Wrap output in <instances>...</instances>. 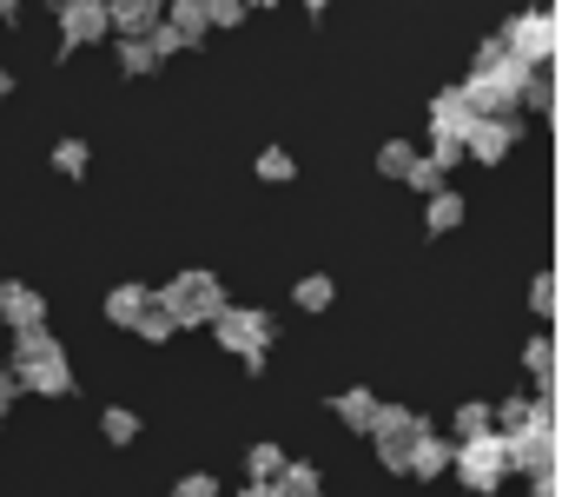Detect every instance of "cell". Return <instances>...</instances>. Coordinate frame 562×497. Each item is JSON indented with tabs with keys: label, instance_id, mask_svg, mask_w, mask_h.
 Segmentation results:
<instances>
[{
	"label": "cell",
	"instance_id": "1",
	"mask_svg": "<svg viewBox=\"0 0 562 497\" xmlns=\"http://www.w3.org/2000/svg\"><path fill=\"white\" fill-rule=\"evenodd\" d=\"M153 306L172 319V332H186V325H212L232 299H225V286H218V273H205V266H192V273H172L159 292H153Z\"/></svg>",
	"mask_w": 562,
	"mask_h": 497
},
{
	"label": "cell",
	"instance_id": "2",
	"mask_svg": "<svg viewBox=\"0 0 562 497\" xmlns=\"http://www.w3.org/2000/svg\"><path fill=\"white\" fill-rule=\"evenodd\" d=\"M212 339H218V352H232L245 372H265V352H271V339H278V319L258 312V306H225V312L212 319Z\"/></svg>",
	"mask_w": 562,
	"mask_h": 497
},
{
	"label": "cell",
	"instance_id": "3",
	"mask_svg": "<svg viewBox=\"0 0 562 497\" xmlns=\"http://www.w3.org/2000/svg\"><path fill=\"white\" fill-rule=\"evenodd\" d=\"M496 41H503V54L522 60V67H555V14H549V8L509 14V27H503Z\"/></svg>",
	"mask_w": 562,
	"mask_h": 497
},
{
	"label": "cell",
	"instance_id": "4",
	"mask_svg": "<svg viewBox=\"0 0 562 497\" xmlns=\"http://www.w3.org/2000/svg\"><path fill=\"white\" fill-rule=\"evenodd\" d=\"M450 471L476 490V497H496V484L509 477V457H503V438L496 431H483V438H463V444H450Z\"/></svg>",
	"mask_w": 562,
	"mask_h": 497
},
{
	"label": "cell",
	"instance_id": "5",
	"mask_svg": "<svg viewBox=\"0 0 562 497\" xmlns=\"http://www.w3.org/2000/svg\"><path fill=\"white\" fill-rule=\"evenodd\" d=\"M54 21H60V54L100 47L106 41V0H60Z\"/></svg>",
	"mask_w": 562,
	"mask_h": 497
},
{
	"label": "cell",
	"instance_id": "6",
	"mask_svg": "<svg viewBox=\"0 0 562 497\" xmlns=\"http://www.w3.org/2000/svg\"><path fill=\"white\" fill-rule=\"evenodd\" d=\"M516 140H522V113H496V120H476V126L463 133V159H476V166H496L503 153H516Z\"/></svg>",
	"mask_w": 562,
	"mask_h": 497
},
{
	"label": "cell",
	"instance_id": "7",
	"mask_svg": "<svg viewBox=\"0 0 562 497\" xmlns=\"http://www.w3.org/2000/svg\"><path fill=\"white\" fill-rule=\"evenodd\" d=\"M159 0H113L106 8V41H153L159 34Z\"/></svg>",
	"mask_w": 562,
	"mask_h": 497
},
{
	"label": "cell",
	"instance_id": "8",
	"mask_svg": "<svg viewBox=\"0 0 562 497\" xmlns=\"http://www.w3.org/2000/svg\"><path fill=\"white\" fill-rule=\"evenodd\" d=\"M0 325H8V332L47 325V299H41L27 279H0Z\"/></svg>",
	"mask_w": 562,
	"mask_h": 497
},
{
	"label": "cell",
	"instance_id": "9",
	"mask_svg": "<svg viewBox=\"0 0 562 497\" xmlns=\"http://www.w3.org/2000/svg\"><path fill=\"white\" fill-rule=\"evenodd\" d=\"M470 126H476V113H470L463 87H437V100H430V140L463 146V133H470Z\"/></svg>",
	"mask_w": 562,
	"mask_h": 497
},
{
	"label": "cell",
	"instance_id": "10",
	"mask_svg": "<svg viewBox=\"0 0 562 497\" xmlns=\"http://www.w3.org/2000/svg\"><path fill=\"white\" fill-rule=\"evenodd\" d=\"M14 378H21V391H41V398H74V365H67V352H54V358L27 365V372H14Z\"/></svg>",
	"mask_w": 562,
	"mask_h": 497
},
{
	"label": "cell",
	"instance_id": "11",
	"mask_svg": "<svg viewBox=\"0 0 562 497\" xmlns=\"http://www.w3.org/2000/svg\"><path fill=\"white\" fill-rule=\"evenodd\" d=\"M159 27H166L179 47H199V41L212 34V27H205V0H172V8L159 14Z\"/></svg>",
	"mask_w": 562,
	"mask_h": 497
},
{
	"label": "cell",
	"instance_id": "12",
	"mask_svg": "<svg viewBox=\"0 0 562 497\" xmlns=\"http://www.w3.org/2000/svg\"><path fill=\"white\" fill-rule=\"evenodd\" d=\"M443 471H450V438L424 431V438L411 444V464H404V477H424V484H437Z\"/></svg>",
	"mask_w": 562,
	"mask_h": 497
},
{
	"label": "cell",
	"instance_id": "13",
	"mask_svg": "<svg viewBox=\"0 0 562 497\" xmlns=\"http://www.w3.org/2000/svg\"><path fill=\"white\" fill-rule=\"evenodd\" d=\"M522 372L536 378V391H542V405L555 398V339L549 332H536L529 345H522Z\"/></svg>",
	"mask_w": 562,
	"mask_h": 497
},
{
	"label": "cell",
	"instance_id": "14",
	"mask_svg": "<svg viewBox=\"0 0 562 497\" xmlns=\"http://www.w3.org/2000/svg\"><path fill=\"white\" fill-rule=\"evenodd\" d=\"M278 497H325V471L312 457H285V471H278Z\"/></svg>",
	"mask_w": 562,
	"mask_h": 497
},
{
	"label": "cell",
	"instance_id": "15",
	"mask_svg": "<svg viewBox=\"0 0 562 497\" xmlns=\"http://www.w3.org/2000/svg\"><path fill=\"white\" fill-rule=\"evenodd\" d=\"M331 418H338L345 431H364V438H371V418H378V398H371L364 385H351V391H338V405H331Z\"/></svg>",
	"mask_w": 562,
	"mask_h": 497
},
{
	"label": "cell",
	"instance_id": "16",
	"mask_svg": "<svg viewBox=\"0 0 562 497\" xmlns=\"http://www.w3.org/2000/svg\"><path fill=\"white\" fill-rule=\"evenodd\" d=\"M54 352H67L47 325H27V332H14V372H27V365H41V358H54Z\"/></svg>",
	"mask_w": 562,
	"mask_h": 497
},
{
	"label": "cell",
	"instance_id": "17",
	"mask_svg": "<svg viewBox=\"0 0 562 497\" xmlns=\"http://www.w3.org/2000/svg\"><path fill=\"white\" fill-rule=\"evenodd\" d=\"M522 107H529V113H542V120H555V74H549V67H536V74L522 80L516 113H522Z\"/></svg>",
	"mask_w": 562,
	"mask_h": 497
},
{
	"label": "cell",
	"instance_id": "18",
	"mask_svg": "<svg viewBox=\"0 0 562 497\" xmlns=\"http://www.w3.org/2000/svg\"><path fill=\"white\" fill-rule=\"evenodd\" d=\"M146 306H153V292H146V286H113V292H106V319H113L120 332H133V319H139Z\"/></svg>",
	"mask_w": 562,
	"mask_h": 497
},
{
	"label": "cell",
	"instance_id": "19",
	"mask_svg": "<svg viewBox=\"0 0 562 497\" xmlns=\"http://www.w3.org/2000/svg\"><path fill=\"white\" fill-rule=\"evenodd\" d=\"M417 431H430L411 405H378V418H371V438H417Z\"/></svg>",
	"mask_w": 562,
	"mask_h": 497
},
{
	"label": "cell",
	"instance_id": "20",
	"mask_svg": "<svg viewBox=\"0 0 562 497\" xmlns=\"http://www.w3.org/2000/svg\"><path fill=\"white\" fill-rule=\"evenodd\" d=\"M463 212H470V206H463V192H450V186H443V192H430L424 225H430V232H457V225H463Z\"/></svg>",
	"mask_w": 562,
	"mask_h": 497
},
{
	"label": "cell",
	"instance_id": "21",
	"mask_svg": "<svg viewBox=\"0 0 562 497\" xmlns=\"http://www.w3.org/2000/svg\"><path fill=\"white\" fill-rule=\"evenodd\" d=\"M278 471H285V451H278L271 438H258V444L245 451V477H251V484H278Z\"/></svg>",
	"mask_w": 562,
	"mask_h": 497
},
{
	"label": "cell",
	"instance_id": "22",
	"mask_svg": "<svg viewBox=\"0 0 562 497\" xmlns=\"http://www.w3.org/2000/svg\"><path fill=\"white\" fill-rule=\"evenodd\" d=\"M113 60H120V74H126V80H146V74H159V54H153L146 41H113Z\"/></svg>",
	"mask_w": 562,
	"mask_h": 497
},
{
	"label": "cell",
	"instance_id": "23",
	"mask_svg": "<svg viewBox=\"0 0 562 497\" xmlns=\"http://www.w3.org/2000/svg\"><path fill=\"white\" fill-rule=\"evenodd\" d=\"M292 299H299V312H331L338 286H331V273H305V279L292 286Z\"/></svg>",
	"mask_w": 562,
	"mask_h": 497
},
{
	"label": "cell",
	"instance_id": "24",
	"mask_svg": "<svg viewBox=\"0 0 562 497\" xmlns=\"http://www.w3.org/2000/svg\"><path fill=\"white\" fill-rule=\"evenodd\" d=\"M251 166H258V179H265V186H285V179L299 173V159H292L285 146H265V153H258Z\"/></svg>",
	"mask_w": 562,
	"mask_h": 497
},
{
	"label": "cell",
	"instance_id": "25",
	"mask_svg": "<svg viewBox=\"0 0 562 497\" xmlns=\"http://www.w3.org/2000/svg\"><path fill=\"white\" fill-rule=\"evenodd\" d=\"M87 166H93V146H87V140H60V146H54V173H60V179H80Z\"/></svg>",
	"mask_w": 562,
	"mask_h": 497
},
{
	"label": "cell",
	"instance_id": "26",
	"mask_svg": "<svg viewBox=\"0 0 562 497\" xmlns=\"http://www.w3.org/2000/svg\"><path fill=\"white\" fill-rule=\"evenodd\" d=\"M100 431H106V444H133V438H139V411L106 405V411H100Z\"/></svg>",
	"mask_w": 562,
	"mask_h": 497
},
{
	"label": "cell",
	"instance_id": "27",
	"mask_svg": "<svg viewBox=\"0 0 562 497\" xmlns=\"http://www.w3.org/2000/svg\"><path fill=\"white\" fill-rule=\"evenodd\" d=\"M411 159H417V146H411V140H384V146H378V173H384V179H404V173H411Z\"/></svg>",
	"mask_w": 562,
	"mask_h": 497
},
{
	"label": "cell",
	"instance_id": "28",
	"mask_svg": "<svg viewBox=\"0 0 562 497\" xmlns=\"http://www.w3.org/2000/svg\"><path fill=\"white\" fill-rule=\"evenodd\" d=\"M245 0H205V27H218V34H232V27H245Z\"/></svg>",
	"mask_w": 562,
	"mask_h": 497
},
{
	"label": "cell",
	"instance_id": "29",
	"mask_svg": "<svg viewBox=\"0 0 562 497\" xmlns=\"http://www.w3.org/2000/svg\"><path fill=\"white\" fill-rule=\"evenodd\" d=\"M522 424H529V398H503V405L490 411V431H496V438H509V431H522Z\"/></svg>",
	"mask_w": 562,
	"mask_h": 497
},
{
	"label": "cell",
	"instance_id": "30",
	"mask_svg": "<svg viewBox=\"0 0 562 497\" xmlns=\"http://www.w3.org/2000/svg\"><path fill=\"white\" fill-rule=\"evenodd\" d=\"M133 332H139V339H146V345H172V319H166V312H159V306H146V312H139V319H133Z\"/></svg>",
	"mask_w": 562,
	"mask_h": 497
},
{
	"label": "cell",
	"instance_id": "31",
	"mask_svg": "<svg viewBox=\"0 0 562 497\" xmlns=\"http://www.w3.org/2000/svg\"><path fill=\"white\" fill-rule=\"evenodd\" d=\"M529 312L536 319H555V273H536L529 279Z\"/></svg>",
	"mask_w": 562,
	"mask_h": 497
},
{
	"label": "cell",
	"instance_id": "32",
	"mask_svg": "<svg viewBox=\"0 0 562 497\" xmlns=\"http://www.w3.org/2000/svg\"><path fill=\"white\" fill-rule=\"evenodd\" d=\"M483 431H490V405H476V398L457 405V444H463V438H483Z\"/></svg>",
	"mask_w": 562,
	"mask_h": 497
},
{
	"label": "cell",
	"instance_id": "33",
	"mask_svg": "<svg viewBox=\"0 0 562 497\" xmlns=\"http://www.w3.org/2000/svg\"><path fill=\"white\" fill-rule=\"evenodd\" d=\"M417 438H424V431H417ZM417 438H371V444H378V464H384V471H404Z\"/></svg>",
	"mask_w": 562,
	"mask_h": 497
},
{
	"label": "cell",
	"instance_id": "34",
	"mask_svg": "<svg viewBox=\"0 0 562 497\" xmlns=\"http://www.w3.org/2000/svg\"><path fill=\"white\" fill-rule=\"evenodd\" d=\"M404 186H417V192H443V173L417 153V159H411V173H404Z\"/></svg>",
	"mask_w": 562,
	"mask_h": 497
},
{
	"label": "cell",
	"instance_id": "35",
	"mask_svg": "<svg viewBox=\"0 0 562 497\" xmlns=\"http://www.w3.org/2000/svg\"><path fill=\"white\" fill-rule=\"evenodd\" d=\"M172 497H218V477H212V471H186V477L172 484Z\"/></svg>",
	"mask_w": 562,
	"mask_h": 497
},
{
	"label": "cell",
	"instance_id": "36",
	"mask_svg": "<svg viewBox=\"0 0 562 497\" xmlns=\"http://www.w3.org/2000/svg\"><path fill=\"white\" fill-rule=\"evenodd\" d=\"M443 179H450V166H463V146H450V140H430V153H424Z\"/></svg>",
	"mask_w": 562,
	"mask_h": 497
},
{
	"label": "cell",
	"instance_id": "37",
	"mask_svg": "<svg viewBox=\"0 0 562 497\" xmlns=\"http://www.w3.org/2000/svg\"><path fill=\"white\" fill-rule=\"evenodd\" d=\"M21 398V378H14V365H0V411H8Z\"/></svg>",
	"mask_w": 562,
	"mask_h": 497
},
{
	"label": "cell",
	"instance_id": "38",
	"mask_svg": "<svg viewBox=\"0 0 562 497\" xmlns=\"http://www.w3.org/2000/svg\"><path fill=\"white\" fill-rule=\"evenodd\" d=\"M496 60H503V41H496V34H490V41H483V47H476V67H470V74H483V67H496Z\"/></svg>",
	"mask_w": 562,
	"mask_h": 497
},
{
	"label": "cell",
	"instance_id": "39",
	"mask_svg": "<svg viewBox=\"0 0 562 497\" xmlns=\"http://www.w3.org/2000/svg\"><path fill=\"white\" fill-rule=\"evenodd\" d=\"M0 27H21V0H0Z\"/></svg>",
	"mask_w": 562,
	"mask_h": 497
},
{
	"label": "cell",
	"instance_id": "40",
	"mask_svg": "<svg viewBox=\"0 0 562 497\" xmlns=\"http://www.w3.org/2000/svg\"><path fill=\"white\" fill-rule=\"evenodd\" d=\"M529 497H555V471L549 477H529Z\"/></svg>",
	"mask_w": 562,
	"mask_h": 497
},
{
	"label": "cell",
	"instance_id": "41",
	"mask_svg": "<svg viewBox=\"0 0 562 497\" xmlns=\"http://www.w3.org/2000/svg\"><path fill=\"white\" fill-rule=\"evenodd\" d=\"M0 100H14V74L8 67H0Z\"/></svg>",
	"mask_w": 562,
	"mask_h": 497
},
{
	"label": "cell",
	"instance_id": "42",
	"mask_svg": "<svg viewBox=\"0 0 562 497\" xmlns=\"http://www.w3.org/2000/svg\"><path fill=\"white\" fill-rule=\"evenodd\" d=\"M0 424H8V411H0Z\"/></svg>",
	"mask_w": 562,
	"mask_h": 497
}]
</instances>
